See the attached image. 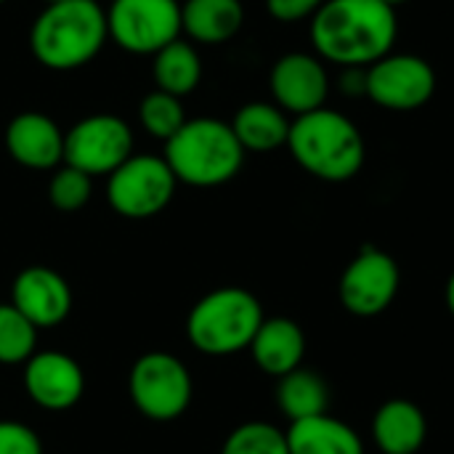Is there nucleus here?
Returning <instances> with one entry per match:
<instances>
[{"label": "nucleus", "mask_w": 454, "mask_h": 454, "mask_svg": "<svg viewBox=\"0 0 454 454\" xmlns=\"http://www.w3.org/2000/svg\"><path fill=\"white\" fill-rule=\"evenodd\" d=\"M396 8L383 0H325L311 16V43L322 61L372 67L394 51Z\"/></svg>", "instance_id": "obj_1"}, {"label": "nucleus", "mask_w": 454, "mask_h": 454, "mask_svg": "<svg viewBox=\"0 0 454 454\" xmlns=\"http://www.w3.org/2000/svg\"><path fill=\"white\" fill-rule=\"evenodd\" d=\"M287 149L309 176L330 184L351 181L367 157L364 136L356 122L327 106L290 122Z\"/></svg>", "instance_id": "obj_2"}, {"label": "nucleus", "mask_w": 454, "mask_h": 454, "mask_svg": "<svg viewBox=\"0 0 454 454\" xmlns=\"http://www.w3.org/2000/svg\"><path fill=\"white\" fill-rule=\"evenodd\" d=\"M106 37V11L96 0H59L37 13L29 48L43 67L69 72L93 61Z\"/></svg>", "instance_id": "obj_3"}, {"label": "nucleus", "mask_w": 454, "mask_h": 454, "mask_svg": "<svg viewBox=\"0 0 454 454\" xmlns=\"http://www.w3.org/2000/svg\"><path fill=\"white\" fill-rule=\"evenodd\" d=\"M162 157L176 181L210 189L231 181L239 173L245 149L239 146L229 122L215 117H194L165 141Z\"/></svg>", "instance_id": "obj_4"}, {"label": "nucleus", "mask_w": 454, "mask_h": 454, "mask_svg": "<svg viewBox=\"0 0 454 454\" xmlns=\"http://www.w3.org/2000/svg\"><path fill=\"white\" fill-rule=\"evenodd\" d=\"M263 319L261 301L250 290L221 287L194 303L186 338L205 356H231L250 348Z\"/></svg>", "instance_id": "obj_5"}, {"label": "nucleus", "mask_w": 454, "mask_h": 454, "mask_svg": "<svg viewBox=\"0 0 454 454\" xmlns=\"http://www.w3.org/2000/svg\"><path fill=\"white\" fill-rule=\"evenodd\" d=\"M128 388L136 410L157 423L181 418L194 396V383L186 364L165 351L144 354L130 370Z\"/></svg>", "instance_id": "obj_6"}, {"label": "nucleus", "mask_w": 454, "mask_h": 454, "mask_svg": "<svg viewBox=\"0 0 454 454\" xmlns=\"http://www.w3.org/2000/svg\"><path fill=\"white\" fill-rule=\"evenodd\" d=\"M176 176L165 157L130 154L114 173H109L106 197L122 218H152L162 213L176 194Z\"/></svg>", "instance_id": "obj_7"}, {"label": "nucleus", "mask_w": 454, "mask_h": 454, "mask_svg": "<svg viewBox=\"0 0 454 454\" xmlns=\"http://www.w3.org/2000/svg\"><path fill=\"white\" fill-rule=\"evenodd\" d=\"M109 37L128 53L154 56L181 35L178 0H112L106 11Z\"/></svg>", "instance_id": "obj_8"}, {"label": "nucleus", "mask_w": 454, "mask_h": 454, "mask_svg": "<svg viewBox=\"0 0 454 454\" xmlns=\"http://www.w3.org/2000/svg\"><path fill=\"white\" fill-rule=\"evenodd\" d=\"M133 154V133L117 114H90L64 133V165L85 176H109Z\"/></svg>", "instance_id": "obj_9"}, {"label": "nucleus", "mask_w": 454, "mask_h": 454, "mask_svg": "<svg viewBox=\"0 0 454 454\" xmlns=\"http://www.w3.org/2000/svg\"><path fill=\"white\" fill-rule=\"evenodd\" d=\"M399 285H402V271L394 255L367 245L343 269L338 295L348 314L370 319L383 314L396 301Z\"/></svg>", "instance_id": "obj_10"}, {"label": "nucleus", "mask_w": 454, "mask_h": 454, "mask_svg": "<svg viewBox=\"0 0 454 454\" xmlns=\"http://www.w3.org/2000/svg\"><path fill=\"white\" fill-rule=\"evenodd\" d=\"M436 93L434 67L415 53H388L367 67V98L388 112H415Z\"/></svg>", "instance_id": "obj_11"}, {"label": "nucleus", "mask_w": 454, "mask_h": 454, "mask_svg": "<svg viewBox=\"0 0 454 454\" xmlns=\"http://www.w3.org/2000/svg\"><path fill=\"white\" fill-rule=\"evenodd\" d=\"M274 104L287 114H309L322 109L330 96V74L317 53L293 51L277 59L269 74Z\"/></svg>", "instance_id": "obj_12"}, {"label": "nucleus", "mask_w": 454, "mask_h": 454, "mask_svg": "<svg viewBox=\"0 0 454 454\" xmlns=\"http://www.w3.org/2000/svg\"><path fill=\"white\" fill-rule=\"evenodd\" d=\"M24 388L37 407L64 412L82 399L85 375L69 354L35 351L24 362Z\"/></svg>", "instance_id": "obj_13"}, {"label": "nucleus", "mask_w": 454, "mask_h": 454, "mask_svg": "<svg viewBox=\"0 0 454 454\" xmlns=\"http://www.w3.org/2000/svg\"><path fill=\"white\" fill-rule=\"evenodd\" d=\"M8 303L19 314H24L37 330H51L69 317L72 290L59 271L48 266H29L16 274Z\"/></svg>", "instance_id": "obj_14"}, {"label": "nucleus", "mask_w": 454, "mask_h": 454, "mask_svg": "<svg viewBox=\"0 0 454 454\" xmlns=\"http://www.w3.org/2000/svg\"><path fill=\"white\" fill-rule=\"evenodd\" d=\"M5 149L21 168L51 170L64 162V133L40 112H21L5 128Z\"/></svg>", "instance_id": "obj_15"}, {"label": "nucleus", "mask_w": 454, "mask_h": 454, "mask_svg": "<svg viewBox=\"0 0 454 454\" xmlns=\"http://www.w3.org/2000/svg\"><path fill=\"white\" fill-rule=\"evenodd\" d=\"M247 351L253 354V362L258 364L261 372L279 380L287 372L303 367L306 335L298 322L287 317H271L263 319Z\"/></svg>", "instance_id": "obj_16"}, {"label": "nucleus", "mask_w": 454, "mask_h": 454, "mask_svg": "<svg viewBox=\"0 0 454 454\" xmlns=\"http://www.w3.org/2000/svg\"><path fill=\"white\" fill-rule=\"evenodd\" d=\"M428 439L426 412L410 399H388L372 418V442L383 454H418Z\"/></svg>", "instance_id": "obj_17"}, {"label": "nucleus", "mask_w": 454, "mask_h": 454, "mask_svg": "<svg viewBox=\"0 0 454 454\" xmlns=\"http://www.w3.org/2000/svg\"><path fill=\"white\" fill-rule=\"evenodd\" d=\"M285 436L290 454H364L362 436L330 412L290 423Z\"/></svg>", "instance_id": "obj_18"}, {"label": "nucleus", "mask_w": 454, "mask_h": 454, "mask_svg": "<svg viewBox=\"0 0 454 454\" xmlns=\"http://www.w3.org/2000/svg\"><path fill=\"white\" fill-rule=\"evenodd\" d=\"M242 24V0H186L181 5V32L202 45H221L231 40Z\"/></svg>", "instance_id": "obj_19"}, {"label": "nucleus", "mask_w": 454, "mask_h": 454, "mask_svg": "<svg viewBox=\"0 0 454 454\" xmlns=\"http://www.w3.org/2000/svg\"><path fill=\"white\" fill-rule=\"evenodd\" d=\"M229 125L245 152L266 154L279 146H287L290 120H287V112H282L277 104L250 101L234 114Z\"/></svg>", "instance_id": "obj_20"}, {"label": "nucleus", "mask_w": 454, "mask_h": 454, "mask_svg": "<svg viewBox=\"0 0 454 454\" xmlns=\"http://www.w3.org/2000/svg\"><path fill=\"white\" fill-rule=\"evenodd\" d=\"M277 407L290 423L317 418V415H327L330 386L319 372H314L309 367H298V370L287 372L285 378H279Z\"/></svg>", "instance_id": "obj_21"}, {"label": "nucleus", "mask_w": 454, "mask_h": 454, "mask_svg": "<svg viewBox=\"0 0 454 454\" xmlns=\"http://www.w3.org/2000/svg\"><path fill=\"white\" fill-rule=\"evenodd\" d=\"M152 74L157 82V90H165L176 98L192 93L202 80V61L192 43L173 40L165 48L154 53Z\"/></svg>", "instance_id": "obj_22"}, {"label": "nucleus", "mask_w": 454, "mask_h": 454, "mask_svg": "<svg viewBox=\"0 0 454 454\" xmlns=\"http://www.w3.org/2000/svg\"><path fill=\"white\" fill-rule=\"evenodd\" d=\"M37 351V327L11 303H0V364H24Z\"/></svg>", "instance_id": "obj_23"}, {"label": "nucleus", "mask_w": 454, "mask_h": 454, "mask_svg": "<svg viewBox=\"0 0 454 454\" xmlns=\"http://www.w3.org/2000/svg\"><path fill=\"white\" fill-rule=\"evenodd\" d=\"M138 122L144 125V130L160 141H168L173 138L181 125L186 122V114H184V106H181V98L165 93V90H152L141 98V106H138Z\"/></svg>", "instance_id": "obj_24"}, {"label": "nucleus", "mask_w": 454, "mask_h": 454, "mask_svg": "<svg viewBox=\"0 0 454 454\" xmlns=\"http://www.w3.org/2000/svg\"><path fill=\"white\" fill-rule=\"evenodd\" d=\"M221 454H290V447L285 431L271 423L253 420L226 436Z\"/></svg>", "instance_id": "obj_25"}, {"label": "nucleus", "mask_w": 454, "mask_h": 454, "mask_svg": "<svg viewBox=\"0 0 454 454\" xmlns=\"http://www.w3.org/2000/svg\"><path fill=\"white\" fill-rule=\"evenodd\" d=\"M90 194H93L90 176H85L82 170L69 168V165L59 168L48 186V200L61 213H74V210L85 207Z\"/></svg>", "instance_id": "obj_26"}, {"label": "nucleus", "mask_w": 454, "mask_h": 454, "mask_svg": "<svg viewBox=\"0 0 454 454\" xmlns=\"http://www.w3.org/2000/svg\"><path fill=\"white\" fill-rule=\"evenodd\" d=\"M0 454H43V444L29 426L0 420Z\"/></svg>", "instance_id": "obj_27"}, {"label": "nucleus", "mask_w": 454, "mask_h": 454, "mask_svg": "<svg viewBox=\"0 0 454 454\" xmlns=\"http://www.w3.org/2000/svg\"><path fill=\"white\" fill-rule=\"evenodd\" d=\"M325 0H266L269 13L282 24H295L303 19H311Z\"/></svg>", "instance_id": "obj_28"}, {"label": "nucleus", "mask_w": 454, "mask_h": 454, "mask_svg": "<svg viewBox=\"0 0 454 454\" xmlns=\"http://www.w3.org/2000/svg\"><path fill=\"white\" fill-rule=\"evenodd\" d=\"M340 88L351 96H367V67H346L340 74Z\"/></svg>", "instance_id": "obj_29"}, {"label": "nucleus", "mask_w": 454, "mask_h": 454, "mask_svg": "<svg viewBox=\"0 0 454 454\" xmlns=\"http://www.w3.org/2000/svg\"><path fill=\"white\" fill-rule=\"evenodd\" d=\"M444 298H447V309H450V314L454 317V271H452V277H450V282H447V293H444Z\"/></svg>", "instance_id": "obj_30"}, {"label": "nucleus", "mask_w": 454, "mask_h": 454, "mask_svg": "<svg viewBox=\"0 0 454 454\" xmlns=\"http://www.w3.org/2000/svg\"><path fill=\"white\" fill-rule=\"evenodd\" d=\"M383 3H388L391 8H396V5H404V3H410V0H383Z\"/></svg>", "instance_id": "obj_31"}, {"label": "nucleus", "mask_w": 454, "mask_h": 454, "mask_svg": "<svg viewBox=\"0 0 454 454\" xmlns=\"http://www.w3.org/2000/svg\"><path fill=\"white\" fill-rule=\"evenodd\" d=\"M48 3H59V0H45V5H48Z\"/></svg>", "instance_id": "obj_32"}, {"label": "nucleus", "mask_w": 454, "mask_h": 454, "mask_svg": "<svg viewBox=\"0 0 454 454\" xmlns=\"http://www.w3.org/2000/svg\"><path fill=\"white\" fill-rule=\"evenodd\" d=\"M0 3H5V0H0Z\"/></svg>", "instance_id": "obj_33"}]
</instances>
